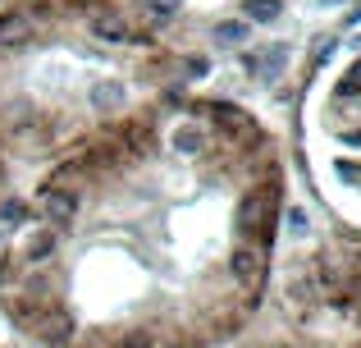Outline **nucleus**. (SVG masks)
<instances>
[{
    "label": "nucleus",
    "instance_id": "1",
    "mask_svg": "<svg viewBox=\"0 0 361 348\" xmlns=\"http://www.w3.org/2000/svg\"><path fill=\"white\" fill-rule=\"evenodd\" d=\"M274 188H279V184H270V188H261V193L243 197V206H238V224H243V229H261L265 239H270L274 202H279V193H274Z\"/></svg>",
    "mask_w": 361,
    "mask_h": 348
},
{
    "label": "nucleus",
    "instance_id": "2",
    "mask_svg": "<svg viewBox=\"0 0 361 348\" xmlns=\"http://www.w3.org/2000/svg\"><path fill=\"white\" fill-rule=\"evenodd\" d=\"M283 60H288V46H283V42H274V46H265V51L247 55V60H243V69L252 73V78H279Z\"/></svg>",
    "mask_w": 361,
    "mask_h": 348
},
{
    "label": "nucleus",
    "instance_id": "3",
    "mask_svg": "<svg viewBox=\"0 0 361 348\" xmlns=\"http://www.w3.org/2000/svg\"><path fill=\"white\" fill-rule=\"evenodd\" d=\"M87 101H92V110H101V115H115V110L128 106V88H123L119 78H101L97 88L87 92Z\"/></svg>",
    "mask_w": 361,
    "mask_h": 348
},
{
    "label": "nucleus",
    "instance_id": "4",
    "mask_svg": "<svg viewBox=\"0 0 361 348\" xmlns=\"http://www.w3.org/2000/svg\"><path fill=\"white\" fill-rule=\"evenodd\" d=\"M42 206H46V220H51V224H69L73 215H78V197L64 193V188H46Z\"/></svg>",
    "mask_w": 361,
    "mask_h": 348
},
{
    "label": "nucleus",
    "instance_id": "5",
    "mask_svg": "<svg viewBox=\"0 0 361 348\" xmlns=\"http://www.w3.org/2000/svg\"><path fill=\"white\" fill-rule=\"evenodd\" d=\"M92 37H97V42H110V46H128L133 28L123 23L119 14H97V18H92Z\"/></svg>",
    "mask_w": 361,
    "mask_h": 348
},
{
    "label": "nucleus",
    "instance_id": "6",
    "mask_svg": "<svg viewBox=\"0 0 361 348\" xmlns=\"http://www.w3.org/2000/svg\"><path fill=\"white\" fill-rule=\"evenodd\" d=\"M27 37H32V18L18 14V9H9V14H0V46L5 51H14V46H23Z\"/></svg>",
    "mask_w": 361,
    "mask_h": 348
},
{
    "label": "nucleus",
    "instance_id": "7",
    "mask_svg": "<svg viewBox=\"0 0 361 348\" xmlns=\"http://www.w3.org/2000/svg\"><path fill=\"white\" fill-rule=\"evenodd\" d=\"M37 335H42V344H51V348H64L73 340V321L64 312H46L42 321H37Z\"/></svg>",
    "mask_w": 361,
    "mask_h": 348
},
{
    "label": "nucleus",
    "instance_id": "8",
    "mask_svg": "<svg viewBox=\"0 0 361 348\" xmlns=\"http://www.w3.org/2000/svg\"><path fill=\"white\" fill-rule=\"evenodd\" d=\"M169 147H174L178 156H197V152L206 147V133H202L197 124H178V128H174V138H169Z\"/></svg>",
    "mask_w": 361,
    "mask_h": 348
},
{
    "label": "nucleus",
    "instance_id": "9",
    "mask_svg": "<svg viewBox=\"0 0 361 348\" xmlns=\"http://www.w3.org/2000/svg\"><path fill=\"white\" fill-rule=\"evenodd\" d=\"M283 14V0H243V23H274Z\"/></svg>",
    "mask_w": 361,
    "mask_h": 348
},
{
    "label": "nucleus",
    "instance_id": "10",
    "mask_svg": "<svg viewBox=\"0 0 361 348\" xmlns=\"http://www.w3.org/2000/svg\"><path fill=\"white\" fill-rule=\"evenodd\" d=\"M229 270H233V280H243V284H247V280H252L256 270H261V252H256V248H247V243H243V248H233Z\"/></svg>",
    "mask_w": 361,
    "mask_h": 348
},
{
    "label": "nucleus",
    "instance_id": "11",
    "mask_svg": "<svg viewBox=\"0 0 361 348\" xmlns=\"http://www.w3.org/2000/svg\"><path fill=\"white\" fill-rule=\"evenodd\" d=\"M247 37H252V23H243V18H224V23H215V42H220V46H243Z\"/></svg>",
    "mask_w": 361,
    "mask_h": 348
},
{
    "label": "nucleus",
    "instance_id": "12",
    "mask_svg": "<svg viewBox=\"0 0 361 348\" xmlns=\"http://www.w3.org/2000/svg\"><path fill=\"white\" fill-rule=\"evenodd\" d=\"M206 110H211L215 124H224V128H243V124H247V115H243L238 106H233V101H211Z\"/></svg>",
    "mask_w": 361,
    "mask_h": 348
},
{
    "label": "nucleus",
    "instance_id": "13",
    "mask_svg": "<svg viewBox=\"0 0 361 348\" xmlns=\"http://www.w3.org/2000/svg\"><path fill=\"white\" fill-rule=\"evenodd\" d=\"M23 252H27V261H46V257L55 252V234H51V229H37L32 239H27Z\"/></svg>",
    "mask_w": 361,
    "mask_h": 348
},
{
    "label": "nucleus",
    "instance_id": "14",
    "mask_svg": "<svg viewBox=\"0 0 361 348\" xmlns=\"http://www.w3.org/2000/svg\"><path fill=\"white\" fill-rule=\"evenodd\" d=\"M183 73H188V78H206V73H211L206 55H188V60H183Z\"/></svg>",
    "mask_w": 361,
    "mask_h": 348
},
{
    "label": "nucleus",
    "instance_id": "15",
    "mask_svg": "<svg viewBox=\"0 0 361 348\" xmlns=\"http://www.w3.org/2000/svg\"><path fill=\"white\" fill-rule=\"evenodd\" d=\"M0 220H5V224L27 220V206H23V202H5V206H0Z\"/></svg>",
    "mask_w": 361,
    "mask_h": 348
},
{
    "label": "nucleus",
    "instance_id": "16",
    "mask_svg": "<svg viewBox=\"0 0 361 348\" xmlns=\"http://www.w3.org/2000/svg\"><path fill=\"white\" fill-rule=\"evenodd\" d=\"M334 37H320V42H316V51H311V64H320V60H329V55H334Z\"/></svg>",
    "mask_w": 361,
    "mask_h": 348
},
{
    "label": "nucleus",
    "instance_id": "17",
    "mask_svg": "<svg viewBox=\"0 0 361 348\" xmlns=\"http://www.w3.org/2000/svg\"><path fill=\"white\" fill-rule=\"evenodd\" d=\"M147 9H151L156 18H174V14H178V5H174V0H147Z\"/></svg>",
    "mask_w": 361,
    "mask_h": 348
},
{
    "label": "nucleus",
    "instance_id": "18",
    "mask_svg": "<svg viewBox=\"0 0 361 348\" xmlns=\"http://www.w3.org/2000/svg\"><path fill=\"white\" fill-rule=\"evenodd\" d=\"M288 229H293V234L307 229V211H302V206H293V211H288Z\"/></svg>",
    "mask_w": 361,
    "mask_h": 348
},
{
    "label": "nucleus",
    "instance_id": "19",
    "mask_svg": "<svg viewBox=\"0 0 361 348\" xmlns=\"http://www.w3.org/2000/svg\"><path fill=\"white\" fill-rule=\"evenodd\" d=\"M123 348H151V340H147V335H133V340L123 344Z\"/></svg>",
    "mask_w": 361,
    "mask_h": 348
},
{
    "label": "nucleus",
    "instance_id": "20",
    "mask_svg": "<svg viewBox=\"0 0 361 348\" xmlns=\"http://www.w3.org/2000/svg\"><path fill=\"white\" fill-rule=\"evenodd\" d=\"M357 18H361V5H357V9H353V14H348V23H357Z\"/></svg>",
    "mask_w": 361,
    "mask_h": 348
},
{
    "label": "nucleus",
    "instance_id": "21",
    "mask_svg": "<svg viewBox=\"0 0 361 348\" xmlns=\"http://www.w3.org/2000/svg\"><path fill=\"white\" fill-rule=\"evenodd\" d=\"M325 5H334V0H325Z\"/></svg>",
    "mask_w": 361,
    "mask_h": 348
}]
</instances>
